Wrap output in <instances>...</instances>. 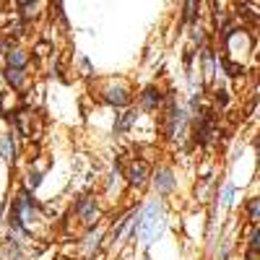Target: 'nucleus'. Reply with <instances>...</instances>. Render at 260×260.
Masks as SVG:
<instances>
[{
    "label": "nucleus",
    "mask_w": 260,
    "mask_h": 260,
    "mask_svg": "<svg viewBox=\"0 0 260 260\" xmlns=\"http://www.w3.org/2000/svg\"><path fill=\"white\" fill-rule=\"evenodd\" d=\"M161 229H164V208H161V203H148L141 211L138 224H136L141 245H151L161 234Z\"/></svg>",
    "instance_id": "obj_1"
},
{
    "label": "nucleus",
    "mask_w": 260,
    "mask_h": 260,
    "mask_svg": "<svg viewBox=\"0 0 260 260\" xmlns=\"http://www.w3.org/2000/svg\"><path fill=\"white\" fill-rule=\"evenodd\" d=\"M154 187H156V192H169L172 187H175V175L167 169V167H161V169H156L154 172Z\"/></svg>",
    "instance_id": "obj_2"
},
{
    "label": "nucleus",
    "mask_w": 260,
    "mask_h": 260,
    "mask_svg": "<svg viewBox=\"0 0 260 260\" xmlns=\"http://www.w3.org/2000/svg\"><path fill=\"white\" fill-rule=\"evenodd\" d=\"M104 96H107V102H110V104H115V107H127V102H130V96H127V89H125V86H120V83L110 86Z\"/></svg>",
    "instance_id": "obj_3"
},
{
    "label": "nucleus",
    "mask_w": 260,
    "mask_h": 260,
    "mask_svg": "<svg viewBox=\"0 0 260 260\" xmlns=\"http://www.w3.org/2000/svg\"><path fill=\"white\" fill-rule=\"evenodd\" d=\"M146 161H133L130 164V169H127V180L133 182V185H143L146 182Z\"/></svg>",
    "instance_id": "obj_4"
},
{
    "label": "nucleus",
    "mask_w": 260,
    "mask_h": 260,
    "mask_svg": "<svg viewBox=\"0 0 260 260\" xmlns=\"http://www.w3.org/2000/svg\"><path fill=\"white\" fill-rule=\"evenodd\" d=\"M76 211H78V216H81V219L91 221L94 216H96V203H94V198H91V195H89V198H83V201L76 206Z\"/></svg>",
    "instance_id": "obj_5"
},
{
    "label": "nucleus",
    "mask_w": 260,
    "mask_h": 260,
    "mask_svg": "<svg viewBox=\"0 0 260 260\" xmlns=\"http://www.w3.org/2000/svg\"><path fill=\"white\" fill-rule=\"evenodd\" d=\"M141 104H143V110H154V107L161 102V94H159V89H154V86H148V89H143V94H141Z\"/></svg>",
    "instance_id": "obj_6"
},
{
    "label": "nucleus",
    "mask_w": 260,
    "mask_h": 260,
    "mask_svg": "<svg viewBox=\"0 0 260 260\" xmlns=\"http://www.w3.org/2000/svg\"><path fill=\"white\" fill-rule=\"evenodd\" d=\"M24 65H26V52L24 50H8V68H16V71H24Z\"/></svg>",
    "instance_id": "obj_7"
},
{
    "label": "nucleus",
    "mask_w": 260,
    "mask_h": 260,
    "mask_svg": "<svg viewBox=\"0 0 260 260\" xmlns=\"http://www.w3.org/2000/svg\"><path fill=\"white\" fill-rule=\"evenodd\" d=\"M24 71H16V68H8L6 71V81L11 83V86H16V89H21V86H24Z\"/></svg>",
    "instance_id": "obj_8"
},
{
    "label": "nucleus",
    "mask_w": 260,
    "mask_h": 260,
    "mask_svg": "<svg viewBox=\"0 0 260 260\" xmlns=\"http://www.w3.org/2000/svg\"><path fill=\"white\" fill-rule=\"evenodd\" d=\"M203 68H206V81L213 78V55L208 50H203Z\"/></svg>",
    "instance_id": "obj_9"
},
{
    "label": "nucleus",
    "mask_w": 260,
    "mask_h": 260,
    "mask_svg": "<svg viewBox=\"0 0 260 260\" xmlns=\"http://www.w3.org/2000/svg\"><path fill=\"white\" fill-rule=\"evenodd\" d=\"M0 151H3V156L6 159H13V141L6 136V138H0Z\"/></svg>",
    "instance_id": "obj_10"
},
{
    "label": "nucleus",
    "mask_w": 260,
    "mask_h": 260,
    "mask_svg": "<svg viewBox=\"0 0 260 260\" xmlns=\"http://www.w3.org/2000/svg\"><path fill=\"white\" fill-rule=\"evenodd\" d=\"M130 125H133V112H127V115H122V117H120V122L115 125V130H117V133H122V130H127Z\"/></svg>",
    "instance_id": "obj_11"
},
{
    "label": "nucleus",
    "mask_w": 260,
    "mask_h": 260,
    "mask_svg": "<svg viewBox=\"0 0 260 260\" xmlns=\"http://www.w3.org/2000/svg\"><path fill=\"white\" fill-rule=\"evenodd\" d=\"M96 240H99V232L94 229L89 237H86V242H83V250H94L96 247Z\"/></svg>",
    "instance_id": "obj_12"
},
{
    "label": "nucleus",
    "mask_w": 260,
    "mask_h": 260,
    "mask_svg": "<svg viewBox=\"0 0 260 260\" xmlns=\"http://www.w3.org/2000/svg\"><path fill=\"white\" fill-rule=\"evenodd\" d=\"M232 195H234V187H232V185H224V190H221V203H224V206L232 203Z\"/></svg>",
    "instance_id": "obj_13"
},
{
    "label": "nucleus",
    "mask_w": 260,
    "mask_h": 260,
    "mask_svg": "<svg viewBox=\"0 0 260 260\" xmlns=\"http://www.w3.org/2000/svg\"><path fill=\"white\" fill-rule=\"evenodd\" d=\"M195 11H198V3H185V21H195Z\"/></svg>",
    "instance_id": "obj_14"
},
{
    "label": "nucleus",
    "mask_w": 260,
    "mask_h": 260,
    "mask_svg": "<svg viewBox=\"0 0 260 260\" xmlns=\"http://www.w3.org/2000/svg\"><path fill=\"white\" fill-rule=\"evenodd\" d=\"M257 250H260V245H257V229H252V237H250V252L257 255Z\"/></svg>",
    "instance_id": "obj_15"
},
{
    "label": "nucleus",
    "mask_w": 260,
    "mask_h": 260,
    "mask_svg": "<svg viewBox=\"0 0 260 260\" xmlns=\"http://www.w3.org/2000/svg\"><path fill=\"white\" fill-rule=\"evenodd\" d=\"M257 211H260L257 201H250V219H252V224H257Z\"/></svg>",
    "instance_id": "obj_16"
},
{
    "label": "nucleus",
    "mask_w": 260,
    "mask_h": 260,
    "mask_svg": "<svg viewBox=\"0 0 260 260\" xmlns=\"http://www.w3.org/2000/svg\"><path fill=\"white\" fill-rule=\"evenodd\" d=\"M39 180H42V175H34V172H31V175H29V187H39Z\"/></svg>",
    "instance_id": "obj_17"
}]
</instances>
